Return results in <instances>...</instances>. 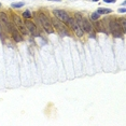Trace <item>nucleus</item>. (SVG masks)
Listing matches in <instances>:
<instances>
[{"instance_id": "nucleus-1", "label": "nucleus", "mask_w": 126, "mask_h": 126, "mask_svg": "<svg viewBox=\"0 0 126 126\" xmlns=\"http://www.w3.org/2000/svg\"><path fill=\"white\" fill-rule=\"evenodd\" d=\"M38 19L40 22V25L43 27V29L47 31V33H53L54 32V29H53V25H52V22L51 19L47 17L45 14L43 13H38Z\"/></svg>"}, {"instance_id": "nucleus-2", "label": "nucleus", "mask_w": 126, "mask_h": 126, "mask_svg": "<svg viewBox=\"0 0 126 126\" xmlns=\"http://www.w3.org/2000/svg\"><path fill=\"white\" fill-rule=\"evenodd\" d=\"M74 19H76V22L78 23V25L80 26V28L82 29L83 32L91 33L92 31H93V25H92L86 18L81 17V16H80V14H77L76 17H74Z\"/></svg>"}, {"instance_id": "nucleus-3", "label": "nucleus", "mask_w": 126, "mask_h": 126, "mask_svg": "<svg viewBox=\"0 0 126 126\" xmlns=\"http://www.w3.org/2000/svg\"><path fill=\"white\" fill-rule=\"evenodd\" d=\"M109 28H110L111 32L112 35L115 37V38H121L122 35H123V31H122V28L121 26L119 25L116 19H110L109 21Z\"/></svg>"}, {"instance_id": "nucleus-4", "label": "nucleus", "mask_w": 126, "mask_h": 126, "mask_svg": "<svg viewBox=\"0 0 126 126\" xmlns=\"http://www.w3.org/2000/svg\"><path fill=\"white\" fill-rule=\"evenodd\" d=\"M66 24L69 26L71 29L73 30V32L76 33L78 37H82L83 36V31H82V29L80 28V26L78 25V23L76 22V19H74L73 17H69V19H68V22L66 23Z\"/></svg>"}, {"instance_id": "nucleus-5", "label": "nucleus", "mask_w": 126, "mask_h": 126, "mask_svg": "<svg viewBox=\"0 0 126 126\" xmlns=\"http://www.w3.org/2000/svg\"><path fill=\"white\" fill-rule=\"evenodd\" d=\"M12 18H13V21H14L13 24L15 25V27L18 28L19 32H21L22 35H27V33H28V29L26 28V26H24V24H23L22 19L18 17V15H16V14H13Z\"/></svg>"}, {"instance_id": "nucleus-6", "label": "nucleus", "mask_w": 126, "mask_h": 126, "mask_svg": "<svg viewBox=\"0 0 126 126\" xmlns=\"http://www.w3.org/2000/svg\"><path fill=\"white\" fill-rule=\"evenodd\" d=\"M51 22H52V25H53V26H55L57 29L61 31V32H63V35L69 36V33H68V29H67V27H66V24H65V23L61 22L59 19H57L56 17L53 18Z\"/></svg>"}, {"instance_id": "nucleus-7", "label": "nucleus", "mask_w": 126, "mask_h": 126, "mask_svg": "<svg viewBox=\"0 0 126 126\" xmlns=\"http://www.w3.org/2000/svg\"><path fill=\"white\" fill-rule=\"evenodd\" d=\"M53 14L55 15L56 18H58L59 21L65 23V24L68 22V19H69V17H70V16L68 15V13L64 10H53Z\"/></svg>"}, {"instance_id": "nucleus-8", "label": "nucleus", "mask_w": 126, "mask_h": 126, "mask_svg": "<svg viewBox=\"0 0 126 126\" xmlns=\"http://www.w3.org/2000/svg\"><path fill=\"white\" fill-rule=\"evenodd\" d=\"M11 35H12V38L15 40V42H22L23 41V37L21 36V32L17 30V28L15 27V25L13 23H11V26H10V31Z\"/></svg>"}, {"instance_id": "nucleus-9", "label": "nucleus", "mask_w": 126, "mask_h": 126, "mask_svg": "<svg viewBox=\"0 0 126 126\" xmlns=\"http://www.w3.org/2000/svg\"><path fill=\"white\" fill-rule=\"evenodd\" d=\"M25 26L28 29L29 32H31V35L33 37H38L39 36V31H38V28L35 25V23H32L29 19H26V22H25Z\"/></svg>"}, {"instance_id": "nucleus-10", "label": "nucleus", "mask_w": 126, "mask_h": 126, "mask_svg": "<svg viewBox=\"0 0 126 126\" xmlns=\"http://www.w3.org/2000/svg\"><path fill=\"white\" fill-rule=\"evenodd\" d=\"M0 22L4 25V27L7 28L8 31H10V26L11 23L9 22V18H8V15L4 12H0Z\"/></svg>"}, {"instance_id": "nucleus-11", "label": "nucleus", "mask_w": 126, "mask_h": 126, "mask_svg": "<svg viewBox=\"0 0 126 126\" xmlns=\"http://www.w3.org/2000/svg\"><path fill=\"white\" fill-rule=\"evenodd\" d=\"M94 27H95V29L98 31V32H105V28H104V23L102 22H95L94 23Z\"/></svg>"}, {"instance_id": "nucleus-12", "label": "nucleus", "mask_w": 126, "mask_h": 126, "mask_svg": "<svg viewBox=\"0 0 126 126\" xmlns=\"http://www.w3.org/2000/svg\"><path fill=\"white\" fill-rule=\"evenodd\" d=\"M117 23H119V25L121 26L123 33H125L126 32V19H125V17L119 18V19H117Z\"/></svg>"}, {"instance_id": "nucleus-13", "label": "nucleus", "mask_w": 126, "mask_h": 126, "mask_svg": "<svg viewBox=\"0 0 126 126\" xmlns=\"http://www.w3.org/2000/svg\"><path fill=\"white\" fill-rule=\"evenodd\" d=\"M112 12V10L111 9H105V8H99L98 10H97V13L98 14H101V15H105V14H109Z\"/></svg>"}, {"instance_id": "nucleus-14", "label": "nucleus", "mask_w": 126, "mask_h": 126, "mask_svg": "<svg viewBox=\"0 0 126 126\" xmlns=\"http://www.w3.org/2000/svg\"><path fill=\"white\" fill-rule=\"evenodd\" d=\"M11 7L14 8V9H18V8L24 7V2H14V3L11 4Z\"/></svg>"}, {"instance_id": "nucleus-15", "label": "nucleus", "mask_w": 126, "mask_h": 126, "mask_svg": "<svg viewBox=\"0 0 126 126\" xmlns=\"http://www.w3.org/2000/svg\"><path fill=\"white\" fill-rule=\"evenodd\" d=\"M99 16H100V14H98L97 12H94V13H92L91 18H92V21H97L99 18Z\"/></svg>"}, {"instance_id": "nucleus-16", "label": "nucleus", "mask_w": 126, "mask_h": 126, "mask_svg": "<svg viewBox=\"0 0 126 126\" xmlns=\"http://www.w3.org/2000/svg\"><path fill=\"white\" fill-rule=\"evenodd\" d=\"M31 16H32V15H31V14H30L29 11H25V12L23 13V17H24V18H26V19H29V18L31 17Z\"/></svg>"}, {"instance_id": "nucleus-17", "label": "nucleus", "mask_w": 126, "mask_h": 126, "mask_svg": "<svg viewBox=\"0 0 126 126\" xmlns=\"http://www.w3.org/2000/svg\"><path fill=\"white\" fill-rule=\"evenodd\" d=\"M105 2H107V3H114V2L116 1V0H104Z\"/></svg>"}, {"instance_id": "nucleus-18", "label": "nucleus", "mask_w": 126, "mask_h": 126, "mask_svg": "<svg viewBox=\"0 0 126 126\" xmlns=\"http://www.w3.org/2000/svg\"><path fill=\"white\" fill-rule=\"evenodd\" d=\"M125 12H126L125 8H121V9H119V13H125Z\"/></svg>"}, {"instance_id": "nucleus-19", "label": "nucleus", "mask_w": 126, "mask_h": 126, "mask_svg": "<svg viewBox=\"0 0 126 126\" xmlns=\"http://www.w3.org/2000/svg\"><path fill=\"white\" fill-rule=\"evenodd\" d=\"M0 38L3 39V35H2V30H1V27H0Z\"/></svg>"}, {"instance_id": "nucleus-20", "label": "nucleus", "mask_w": 126, "mask_h": 126, "mask_svg": "<svg viewBox=\"0 0 126 126\" xmlns=\"http://www.w3.org/2000/svg\"><path fill=\"white\" fill-rule=\"evenodd\" d=\"M50 1H61V0H50Z\"/></svg>"}, {"instance_id": "nucleus-21", "label": "nucleus", "mask_w": 126, "mask_h": 126, "mask_svg": "<svg viewBox=\"0 0 126 126\" xmlns=\"http://www.w3.org/2000/svg\"><path fill=\"white\" fill-rule=\"evenodd\" d=\"M93 1H99V0H93Z\"/></svg>"}, {"instance_id": "nucleus-22", "label": "nucleus", "mask_w": 126, "mask_h": 126, "mask_svg": "<svg viewBox=\"0 0 126 126\" xmlns=\"http://www.w3.org/2000/svg\"><path fill=\"white\" fill-rule=\"evenodd\" d=\"M0 8H1V3H0Z\"/></svg>"}]
</instances>
